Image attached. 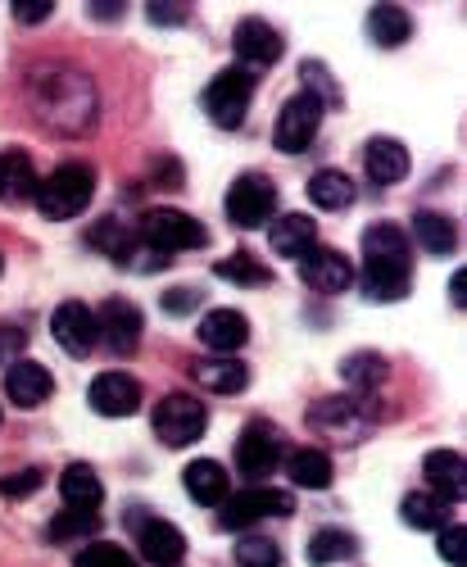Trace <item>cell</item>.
<instances>
[{
    "label": "cell",
    "mask_w": 467,
    "mask_h": 567,
    "mask_svg": "<svg viewBox=\"0 0 467 567\" xmlns=\"http://www.w3.org/2000/svg\"><path fill=\"white\" fill-rule=\"evenodd\" d=\"M408 231L395 223H372L363 231V291L372 300H399L408 296Z\"/></svg>",
    "instance_id": "obj_1"
},
{
    "label": "cell",
    "mask_w": 467,
    "mask_h": 567,
    "mask_svg": "<svg viewBox=\"0 0 467 567\" xmlns=\"http://www.w3.org/2000/svg\"><path fill=\"white\" fill-rule=\"evenodd\" d=\"M91 196H96V173L86 164H60L45 182H37V209L51 223L77 218L91 205Z\"/></svg>",
    "instance_id": "obj_2"
},
{
    "label": "cell",
    "mask_w": 467,
    "mask_h": 567,
    "mask_svg": "<svg viewBox=\"0 0 467 567\" xmlns=\"http://www.w3.org/2000/svg\"><path fill=\"white\" fill-rule=\"evenodd\" d=\"M142 241L159 255H181V250H200L209 246V231L205 223H196L191 214H181V209H146L142 214Z\"/></svg>",
    "instance_id": "obj_3"
},
{
    "label": "cell",
    "mask_w": 467,
    "mask_h": 567,
    "mask_svg": "<svg viewBox=\"0 0 467 567\" xmlns=\"http://www.w3.org/2000/svg\"><path fill=\"white\" fill-rule=\"evenodd\" d=\"M255 101V73L250 69H222L209 86H205V110L218 127H241Z\"/></svg>",
    "instance_id": "obj_4"
},
{
    "label": "cell",
    "mask_w": 467,
    "mask_h": 567,
    "mask_svg": "<svg viewBox=\"0 0 467 567\" xmlns=\"http://www.w3.org/2000/svg\"><path fill=\"white\" fill-rule=\"evenodd\" d=\"M295 513V499L287 491H272V486H246L241 495H227L218 504V527L222 532H241L259 517H287Z\"/></svg>",
    "instance_id": "obj_5"
},
{
    "label": "cell",
    "mask_w": 467,
    "mask_h": 567,
    "mask_svg": "<svg viewBox=\"0 0 467 567\" xmlns=\"http://www.w3.org/2000/svg\"><path fill=\"white\" fill-rule=\"evenodd\" d=\"M209 427V413L191 395H164L155 404V436L164 445H196Z\"/></svg>",
    "instance_id": "obj_6"
},
{
    "label": "cell",
    "mask_w": 467,
    "mask_h": 567,
    "mask_svg": "<svg viewBox=\"0 0 467 567\" xmlns=\"http://www.w3.org/2000/svg\"><path fill=\"white\" fill-rule=\"evenodd\" d=\"M318 123H322V101L313 96V91H300V96H291L282 105V114H277V127H272L277 151L304 155L313 146V136H318Z\"/></svg>",
    "instance_id": "obj_7"
},
{
    "label": "cell",
    "mask_w": 467,
    "mask_h": 567,
    "mask_svg": "<svg viewBox=\"0 0 467 567\" xmlns=\"http://www.w3.org/2000/svg\"><path fill=\"white\" fill-rule=\"evenodd\" d=\"M277 209V192H272V182L259 177V173H246L227 186V218L237 223V227H259L268 223Z\"/></svg>",
    "instance_id": "obj_8"
},
{
    "label": "cell",
    "mask_w": 467,
    "mask_h": 567,
    "mask_svg": "<svg viewBox=\"0 0 467 567\" xmlns=\"http://www.w3.org/2000/svg\"><path fill=\"white\" fill-rule=\"evenodd\" d=\"M82 101V96H96L82 78H73V73H45L41 82H37V110L51 118V127H73V132H82L77 127V118L69 114V101Z\"/></svg>",
    "instance_id": "obj_9"
},
{
    "label": "cell",
    "mask_w": 467,
    "mask_h": 567,
    "mask_svg": "<svg viewBox=\"0 0 467 567\" xmlns=\"http://www.w3.org/2000/svg\"><path fill=\"white\" fill-rule=\"evenodd\" d=\"M51 337L60 341L64 354L86 359L91 350H96V313H91L86 305H77V300H64L51 313Z\"/></svg>",
    "instance_id": "obj_10"
},
{
    "label": "cell",
    "mask_w": 467,
    "mask_h": 567,
    "mask_svg": "<svg viewBox=\"0 0 467 567\" xmlns=\"http://www.w3.org/2000/svg\"><path fill=\"white\" fill-rule=\"evenodd\" d=\"M309 427L322 432V436H336V441H354L367 432V417H363V404L350 400V395H332V400H318L309 409Z\"/></svg>",
    "instance_id": "obj_11"
},
{
    "label": "cell",
    "mask_w": 467,
    "mask_h": 567,
    "mask_svg": "<svg viewBox=\"0 0 467 567\" xmlns=\"http://www.w3.org/2000/svg\"><path fill=\"white\" fill-rule=\"evenodd\" d=\"M96 337H101L114 354H132L136 341H142V309L127 305L123 296L105 300L101 313H96Z\"/></svg>",
    "instance_id": "obj_12"
},
{
    "label": "cell",
    "mask_w": 467,
    "mask_h": 567,
    "mask_svg": "<svg viewBox=\"0 0 467 567\" xmlns=\"http://www.w3.org/2000/svg\"><path fill=\"white\" fill-rule=\"evenodd\" d=\"M86 400L105 417H127V413H136V404H142V386H136V377H127V372H101L96 382H91Z\"/></svg>",
    "instance_id": "obj_13"
},
{
    "label": "cell",
    "mask_w": 467,
    "mask_h": 567,
    "mask_svg": "<svg viewBox=\"0 0 467 567\" xmlns=\"http://www.w3.org/2000/svg\"><path fill=\"white\" fill-rule=\"evenodd\" d=\"M300 264H304L300 268L304 281L313 291H322V296H341V291L354 287V264L345 255H336V250H309Z\"/></svg>",
    "instance_id": "obj_14"
},
{
    "label": "cell",
    "mask_w": 467,
    "mask_h": 567,
    "mask_svg": "<svg viewBox=\"0 0 467 567\" xmlns=\"http://www.w3.org/2000/svg\"><path fill=\"white\" fill-rule=\"evenodd\" d=\"M6 391H10V400H14L19 409H32V404L51 400L55 377H51V368H41V363H32V359H14V363L6 368Z\"/></svg>",
    "instance_id": "obj_15"
},
{
    "label": "cell",
    "mask_w": 467,
    "mask_h": 567,
    "mask_svg": "<svg viewBox=\"0 0 467 567\" xmlns=\"http://www.w3.org/2000/svg\"><path fill=\"white\" fill-rule=\"evenodd\" d=\"M231 45H237V55L250 64H272L282 55V32H277L268 19H241L237 32H231Z\"/></svg>",
    "instance_id": "obj_16"
},
{
    "label": "cell",
    "mask_w": 467,
    "mask_h": 567,
    "mask_svg": "<svg viewBox=\"0 0 467 567\" xmlns=\"http://www.w3.org/2000/svg\"><path fill=\"white\" fill-rule=\"evenodd\" d=\"M363 168L372 182H382V186H395L408 177V151H404V141L395 136H372L367 141V151H363Z\"/></svg>",
    "instance_id": "obj_17"
},
{
    "label": "cell",
    "mask_w": 467,
    "mask_h": 567,
    "mask_svg": "<svg viewBox=\"0 0 467 567\" xmlns=\"http://www.w3.org/2000/svg\"><path fill=\"white\" fill-rule=\"evenodd\" d=\"M277 463H282V445H277L263 427H250V432L237 441V467H241V477L263 482Z\"/></svg>",
    "instance_id": "obj_18"
},
{
    "label": "cell",
    "mask_w": 467,
    "mask_h": 567,
    "mask_svg": "<svg viewBox=\"0 0 467 567\" xmlns=\"http://www.w3.org/2000/svg\"><path fill=\"white\" fill-rule=\"evenodd\" d=\"M463 486H467V463L458 450H432L427 454V491L440 495L445 504L463 499Z\"/></svg>",
    "instance_id": "obj_19"
},
{
    "label": "cell",
    "mask_w": 467,
    "mask_h": 567,
    "mask_svg": "<svg viewBox=\"0 0 467 567\" xmlns=\"http://www.w3.org/2000/svg\"><path fill=\"white\" fill-rule=\"evenodd\" d=\"M200 341H205L209 350H218V354H231V350H241V346L250 341V322H246V313H237V309H214V313H205V322H200Z\"/></svg>",
    "instance_id": "obj_20"
},
{
    "label": "cell",
    "mask_w": 467,
    "mask_h": 567,
    "mask_svg": "<svg viewBox=\"0 0 467 567\" xmlns=\"http://www.w3.org/2000/svg\"><path fill=\"white\" fill-rule=\"evenodd\" d=\"M37 200V173L23 151H0V205Z\"/></svg>",
    "instance_id": "obj_21"
},
{
    "label": "cell",
    "mask_w": 467,
    "mask_h": 567,
    "mask_svg": "<svg viewBox=\"0 0 467 567\" xmlns=\"http://www.w3.org/2000/svg\"><path fill=\"white\" fill-rule=\"evenodd\" d=\"M272 250L282 259H304L309 250H318V223L309 214H287L272 223Z\"/></svg>",
    "instance_id": "obj_22"
},
{
    "label": "cell",
    "mask_w": 467,
    "mask_h": 567,
    "mask_svg": "<svg viewBox=\"0 0 467 567\" xmlns=\"http://www.w3.org/2000/svg\"><path fill=\"white\" fill-rule=\"evenodd\" d=\"M60 495H64L69 513H96L101 499H105V486L86 463H73V467H64V477H60Z\"/></svg>",
    "instance_id": "obj_23"
},
{
    "label": "cell",
    "mask_w": 467,
    "mask_h": 567,
    "mask_svg": "<svg viewBox=\"0 0 467 567\" xmlns=\"http://www.w3.org/2000/svg\"><path fill=\"white\" fill-rule=\"evenodd\" d=\"M181 486L196 504H222L227 499V467L214 458H196V463H186Z\"/></svg>",
    "instance_id": "obj_24"
},
{
    "label": "cell",
    "mask_w": 467,
    "mask_h": 567,
    "mask_svg": "<svg viewBox=\"0 0 467 567\" xmlns=\"http://www.w3.org/2000/svg\"><path fill=\"white\" fill-rule=\"evenodd\" d=\"M287 477L304 491H326L336 477V467H332V454L326 450H291L287 454Z\"/></svg>",
    "instance_id": "obj_25"
},
{
    "label": "cell",
    "mask_w": 467,
    "mask_h": 567,
    "mask_svg": "<svg viewBox=\"0 0 467 567\" xmlns=\"http://www.w3.org/2000/svg\"><path fill=\"white\" fill-rule=\"evenodd\" d=\"M186 554V536L173 523H142V558L159 563V567H177V558Z\"/></svg>",
    "instance_id": "obj_26"
},
{
    "label": "cell",
    "mask_w": 467,
    "mask_h": 567,
    "mask_svg": "<svg viewBox=\"0 0 467 567\" xmlns=\"http://www.w3.org/2000/svg\"><path fill=\"white\" fill-rule=\"evenodd\" d=\"M413 231H417V246H423L427 255H454L458 250V227L436 209H417Z\"/></svg>",
    "instance_id": "obj_27"
},
{
    "label": "cell",
    "mask_w": 467,
    "mask_h": 567,
    "mask_svg": "<svg viewBox=\"0 0 467 567\" xmlns=\"http://www.w3.org/2000/svg\"><path fill=\"white\" fill-rule=\"evenodd\" d=\"M354 196H359L354 182H350L345 173H336V168H322V173H313V182H309V200H313L318 209H326V214L350 209Z\"/></svg>",
    "instance_id": "obj_28"
},
{
    "label": "cell",
    "mask_w": 467,
    "mask_h": 567,
    "mask_svg": "<svg viewBox=\"0 0 467 567\" xmlns=\"http://www.w3.org/2000/svg\"><path fill=\"white\" fill-rule=\"evenodd\" d=\"M196 377L214 395H241L250 386V372L237 359H205V363H196Z\"/></svg>",
    "instance_id": "obj_29"
},
{
    "label": "cell",
    "mask_w": 467,
    "mask_h": 567,
    "mask_svg": "<svg viewBox=\"0 0 467 567\" xmlns=\"http://www.w3.org/2000/svg\"><path fill=\"white\" fill-rule=\"evenodd\" d=\"M399 513H404V523H408L413 532H440V527L449 523V504H445L440 495H432V491H413V495L399 504Z\"/></svg>",
    "instance_id": "obj_30"
},
{
    "label": "cell",
    "mask_w": 467,
    "mask_h": 567,
    "mask_svg": "<svg viewBox=\"0 0 467 567\" xmlns=\"http://www.w3.org/2000/svg\"><path fill=\"white\" fill-rule=\"evenodd\" d=\"M408 32H413V19L399 6H377V10L367 14V37L377 41V45H404Z\"/></svg>",
    "instance_id": "obj_31"
},
{
    "label": "cell",
    "mask_w": 467,
    "mask_h": 567,
    "mask_svg": "<svg viewBox=\"0 0 467 567\" xmlns=\"http://www.w3.org/2000/svg\"><path fill=\"white\" fill-rule=\"evenodd\" d=\"M341 377H345L354 391H377L386 377H391V363H386L382 354H367V350H363V354H350V359L341 363Z\"/></svg>",
    "instance_id": "obj_32"
},
{
    "label": "cell",
    "mask_w": 467,
    "mask_h": 567,
    "mask_svg": "<svg viewBox=\"0 0 467 567\" xmlns=\"http://www.w3.org/2000/svg\"><path fill=\"white\" fill-rule=\"evenodd\" d=\"M86 241L96 246V250H105L110 259H118V264H127V259L136 255V236H132V231H123V223H118V218H101L96 227L86 231Z\"/></svg>",
    "instance_id": "obj_33"
},
{
    "label": "cell",
    "mask_w": 467,
    "mask_h": 567,
    "mask_svg": "<svg viewBox=\"0 0 467 567\" xmlns=\"http://www.w3.org/2000/svg\"><path fill=\"white\" fill-rule=\"evenodd\" d=\"M218 277L231 281V287H268V281H272V268H263V259L237 250V255H227V259L218 264Z\"/></svg>",
    "instance_id": "obj_34"
},
{
    "label": "cell",
    "mask_w": 467,
    "mask_h": 567,
    "mask_svg": "<svg viewBox=\"0 0 467 567\" xmlns=\"http://www.w3.org/2000/svg\"><path fill=\"white\" fill-rule=\"evenodd\" d=\"M354 536H345V532H318L313 540H309V563H345V558H354Z\"/></svg>",
    "instance_id": "obj_35"
},
{
    "label": "cell",
    "mask_w": 467,
    "mask_h": 567,
    "mask_svg": "<svg viewBox=\"0 0 467 567\" xmlns=\"http://www.w3.org/2000/svg\"><path fill=\"white\" fill-rule=\"evenodd\" d=\"M237 563L241 567H282V549H277L268 536H241Z\"/></svg>",
    "instance_id": "obj_36"
},
{
    "label": "cell",
    "mask_w": 467,
    "mask_h": 567,
    "mask_svg": "<svg viewBox=\"0 0 467 567\" xmlns=\"http://www.w3.org/2000/svg\"><path fill=\"white\" fill-rule=\"evenodd\" d=\"M73 567H136V558H132L123 545L101 540V545H86V549L73 558Z\"/></svg>",
    "instance_id": "obj_37"
},
{
    "label": "cell",
    "mask_w": 467,
    "mask_h": 567,
    "mask_svg": "<svg viewBox=\"0 0 467 567\" xmlns=\"http://www.w3.org/2000/svg\"><path fill=\"white\" fill-rule=\"evenodd\" d=\"M96 532V513H55L51 517V540H73V536H91Z\"/></svg>",
    "instance_id": "obj_38"
},
{
    "label": "cell",
    "mask_w": 467,
    "mask_h": 567,
    "mask_svg": "<svg viewBox=\"0 0 467 567\" xmlns=\"http://www.w3.org/2000/svg\"><path fill=\"white\" fill-rule=\"evenodd\" d=\"M41 486V467H23V472H10V477H0V495L6 499H23Z\"/></svg>",
    "instance_id": "obj_39"
},
{
    "label": "cell",
    "mask_w": 467,
    "mask_h": 567,
    "mask_svg": "<svg viewBox=\"0 0 467 567\" xmlns=\"http://www.w3.org/2000/svg\"><path fill=\"white\" fill-rule=\"evenodd\" d=\"M440 558L449 567H463L467 563V532L463 527H440Z\"/></svg>",
    "instance_id": "obj_40"
},
{
    "label": "cell",
    "mask_w": 467,
    "mask_h": 567,
    "mask_svg": "<svg viewBox=\"0 0 467 567\" xmlns=\"http://www.w3.org/2000/svg\"><path fill=\"white\" fill-rule=\"evenodd\" d=\"M196 300H200V291L196 287H177V291H164V313H173V318H181V313H191L196 309Z\"/></svg>",
    "instance_id": "obj_41"
},
{
    "label": "cell",
    "mask_w": 467,
    "mask_h": 567,
    "mask_svg": "<svg viewBox=\"0 0 467 567\" xmlns=\"http://www.w3.org/2000/svg\"><path fill=\"white\" fill-rule=\"evenodd\" d=\"M51 10H55L51 0H14V19H19V23H41Z\"/></svg>",
    "instance_id": "obj_42"
},
{
    "label": "cell",
    "mask_w": 467,
    "mask_h": 567,
    "mask_svg": "<svg viewBox=\"0 0 467 567\" xmlns=\"http://www.w3.org/2000/svg\"><path fill=\"white\" fill-rule=\"evenodd\" d=\"M146 14H151V23H159V28H177V23H186V6H146Z\"/></svg>",
    "instance_id": "obj_43"
},
{
    "label": "cell",
    "mask_w": 467,
    "mask_h": 567,
    "mask_svg": "<svg viewBox=\"0 0 467 567\" xmlns=\"http://www.w3.org/2000/svg\"><path fill=\"white\" fill-rule=\"evenodd\" d=\"M19 346H23V332H19V327H0V359H10Z\"/></svg>",
    "instance_id": "obj_44"
},
{
    "label": "cell",
    "mask_w": 467,
    "mask_h": 567,
    "mask_svg": "<svg viewBox=\"0 0 467 567\" xmlns=\"http://www.w3.org/2000/svg\"><path fill=\"white\" fill-rule=\"evenodd\" d=\"M449 300H454L458 309L467 305V272H454V277H449Z\"/></svg>",
    "instance_id": "obj_45"
},
{
    "label": "cell",
    "mask_w": 467,
    "mask_h": 567,
    "mask_svg": "<svg viewBox=\"0 0 467 567\" xmlns=\"http://www.w3.org/2000/svg\"><path fill=\"white\" fill-rule=\"evenodd\" d=\"M118 14H123V6H91V19H110L114 23Z\"/></svg>",
    "instance_id": "obj_46"
},
{
    "label": "cell",
    "mask_w": 467,
    "mask_h": 567,
    "mask_svg": "<svg viewBox=\"0 0 467 567\" xmlns=\"http://www.w3.org/2000/svg\"><path fill=\"white\" fill-rule=\"evenodd\" d=\"M0 268H6V259H0Z\"/></svg>",
    "instance_id": "obj_47"
}]
</instances>
